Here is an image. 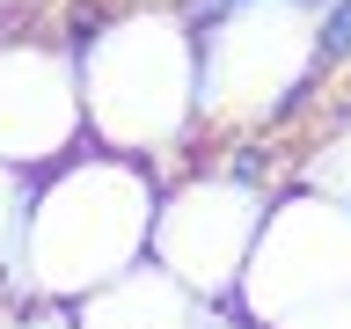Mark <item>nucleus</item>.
I'll return each instance as SVG.
<instances>
[{
	"label": "nucleus",
	"instance_id": "1",
	"mask_svg": "<svg viewBox=\"0 0 351 329\" xmlns=\"http://www.w3.org/2000/svg\"><path fill=\"white\" fill-rule=\"evenodd\" d=\"M161 183L169 175L110 154L88 139L66 154L59 169L29 175L15 219V263L0 278V300H88L110 278H125L132 263L154 256V212H161Z\"/></svg>",
	"mask_w": 351,
	"mask_h": 329
},
{
	"label": "nucleus",
	"instance_id": "2",
	"mask_svg": "<svg viewBox=\"0 0 351 329\" xmlns=\"http://www.w3.org/2000/svg\"><path fill=\"white\" fill-rule=\"evenodd\" d=\"M81 66L88 139L132 154L169 175L191 169L205 117H197V22L176 0H110L66 29Z\"/></svg>",
	"mask_w": 351,
	"mask_h": 329
},
{
	"label": "nucleus",
	"instance_id": "3",
	"mask_svg": "<svg viewBox=\"0 0 351 329\" xmlns=\"http://www.w3.org/2000/svg\"><path fill=\"white\" fill-rule=\"evenodd\" d=\"M322 81L329 73H322V51H315V15L300 0H249L234 15L197 22V117H205V147L293 125L315 103Z\"/></svg>",
	"mask_w": 351,
	"mask_h": 329
},
{
	"label": "nucleus",
	"instance_id": "4",
	"mask_svg": "<svg viewBox=\"0 0 351 329\" xmlns=\"http://www.w3.org/2000/svg\"><path fill=\"white\" fill-rule=\"evenodd\" d=\"M278 183L241 175L227 161H197L176 183H161V212H154V263L176 271L197 300H234L249 249H256L263 219H271Z\"/></svg>",
	"mask_w": 351,
	"mask_h": 329
},
{
	"label": "nucleus",
	"instance_id": "5",
	"mask_svg": "<svg viewBox=\"0 0 351 329\" xmlns=\"http://www.w3.org/2000/svg\"><path fill=\"white\" fill-rule=\"evenodd\" d=\"M351 285V205L315 191V183H278L271 219H263L249 271L234 285V315H249L256 329H271L278 315L307 300H329Z\"/></svg>",
	"mask_w": 351,
	"mask_h": 329
},
{
	"label": "nucleus",
	"instance_id": "6",
	"mask_svg": "<svg viewBox=\"0 0 351 329\" xmlns=\"http://www.w3.org/2000/svg\"><path fill=\"white\" fill-rule=\"evenodd\" d=\"M88 147V103L73 44L0 29V161L15 175H44Z\"/></svg>",
	"mask_w": 351,
	"mask_h": 329
},
{
	"label": "nucleus",
	"instance_id": "7",
	"mask_svg": "<svg viewBox=\"0 0 351 329\" xmlns=\"http://www.w3.org/2000/svg\"><path fill=\"white\" fill-rule=\"evenodd\" d=\"M205 307L213 300H197L176 271H161L147 256V263H132L125 278H110L103 293L73 300V329H197Z\"/></svg>",
	"mask_w": 351,
	"mask_h": 329
},
{
	"label": "nucleus",
	"instance_id": "8",
	"mask_svg": "<svg viewBox=\"0 0 351 329\" xmlns=\"http://www.w3.org/2000/svg\"><path fill=\"white\" fill-rule=\"evenodd\" d=\"M293 183H315L329 197H351V110H337L322 125V139L293 161Z\"/></svg>",
	"mask_w": 351,
	"mask_h": 329
},
{
	"label": "nucleus",
	"instance_id": "9",
	"mask_svg": "<svg viewBox=\"0 0 351 329\" xmlns=\"http://www.w3.org/2000/svg\"><path fill=\"white\" fill-rule=\"evenodd\" d=\"M271 329H351V285L329 293V300H307V307H293V315H278Z\"/></svg>",
	"mask_w": 351,
	"mask_h": 329
},
{
	"label": "nucleus",
	"instance_id": "10",
	"mask_svg": "<svg viewBox=\"0 0 351 329\" xmlns=\"http://www.w3.org/2000/svg\"><path fill=\"white\" fill-rule=\"evenodd\" d=\"M0 329H73V307H59V300H0Z\"/></svg>",
	"mask_w": 351,
	"mask_h": 329
},
{
	"label": "nucleus",
	"instance_id": "11",
	"mask_svg": "<svg viewBox=\"0 0 351 329\" xmlns=\"http://www.w3.org/2000/svg\"><path fill=\"white\" fill-rule=\"evenodd\" d=\"M22 191H29V175H15L0 161V278H8V263H15V219H22Z\"/></svg>",
	"mask_w": 351,
	"mask_h": 329
},
{
	"label": "nucleus",
	"instance_id": "12",
	"mask_svg": "<svg viewBox=\"0 0 351 329\" xmlns=\"http://www.w3.org/2000/svg\"><path fill=\"white\" fill-rule=\"evenodd\" d=\"M191 22H213V15H234V8H249V0H176Z\"/></svg>",
	"mask_w": 351,
	"mask_h": 329
},
{
	"label": "nucleus",
	"instance_id": "13",
	"mask_svg": "<svg viewBox=\"0 0 351 329\" xmlns=\"http://www.w3.org/2000/svg\"><path fill=\"white\" fill-rule=\"evenodd\" d=\"M197 329H256V322H249V315H234V307H227V300H213V307H205V322H197Z\"/></svg>",
	"mask_w": 351,
	"mask_h": 329
},
{
	"label": "nucleus",
	"instance_id": "14",
	"mask_svg": "<svg viewBox=\"0 0 351 329\" xmlns=\"http://www.w3.org/2000/svg\"><path fill=\"white\" fill-rule=\"evenodd\" d=\"M8 15H22V0H0V29H8Z\"/></svg>",
	"mask_w": 351,
	"mask_h": 329
}]
</instances>
